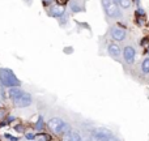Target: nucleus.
I'll return each mask as SVG.
<instances>
[{
	"instance_id": "nucleus-2",
	"label": "nucleus",
	"mask_w": 149,
	"mask_h": 141,
	"mask_svg": "<svg viewBox=\"0 0 149 141\" xmlns=\"http://www.w3.org/2000/svg\"><path fill=\"white\" fill-rule=\"evenodd\" d=\"M102 5L109 17L115 18L120 16V9H119V5L116 4L115 0H102Z\"/></svg>"
},
{
	"instance_id": "nucleus-14",
	"label": "nucleus",
	"mask_w": 149,
	"mask_h": 141,
	"mask_svg": "<svg viewBox=\"0 0 149 141\" xmlns=\"http://www.w3.org/2000/svg\"><path fill=\"white\" fill-rule=\"evenodd\" d=\"M71 141H82L80 133H77V132H72V133H71Z\"/></svg>"
},
{
	"instance_id": "nucleus-9",
	"label": "nucleus",
	"mask_w": 149,
	"mask_h": 141,
	"mask_svg": "<svg viewBox=\"0 0 149 141\" xmlns=\"http://www.w3.org/2000/svg\"><path fill=\"white\" fill-rule=\"evenodd\" d=\"M49 13L52 17H60L64 13V8L60 7V5H52V7H50Z\"/></svg>"
},
{
	"instance_id": "nucleus-15",
	"label": "nucleus",
	"mask_w": 149,
	"mask_h": 141,
	"mask_svg": "<svg viewBox=\"0 0 149 141\" xmlns=\"http://www.w3.org/2000/svg\"><path fill=\"white\" fill-rule=\"evenodd\" d=\"M4 136H5V139H8L9 141H18V139H17V137L12 136V135H9V133H5Z\"/></svg>"
},
{
	"instance_id": "nucleus-8",
	"label": "nucleus",
	"mask_w": 149,
	"mask_h": 141,
	"mask_svg": "<svg viewBox=\"0 0 149 141\" xmlns=\"http://www.w3.org/2000/svg\"><path fill=\"white\" fill-rule=\"evenodd\" d=\"M107 51H109V54H110V56H113V58H119L120 56V47H119L116 43H110L109 44Z\"/></svg>"
},
{
	"instance_id": "nucleus-4",
	"label": "nucleus",
	"mask_w": 149,
	"mask_h": 141,
	"mask_svg": "<svg viewBox=\"0 0 149 141\" xmlns=\"http://www.w3.org/2000/svg\"><path fill=\"white\" fill-rule=\"evenodd\" d=\"M111 139H114L113 132L106 128H97L93 131V140L94 141H111Z\"/></svg>"
},
{
	"instance_id": "nucleus-16",
	"label": "nucleus",
	"mask_w": 149,
	"mask_h": 141,
	"mask_svg": "<svg viewBox=\"0 0 149 141\" xmlns=\"http://www.w3.org/2000/svg\"><path fill=\"white\" fill-rule=\"evenodd\" d=\"M15 131H16V132H20V133H22V132H24V127L21 126V124H18V126L15 127Z\"/></svg>"
},
{
	"instance_id": "nucleus-13",
	"label": "nucleus",
	"mask_w": 149,
	"mask_h": 141,
	"mask_svg": "<svg viewBox=\"0 0 149 141\" xmlns=\"http://www.w3.org/2000/svg\"><path fill=\"white\" fill-rule=\"evenodd\" d=\"M36 129H38V131H42V129H43V118H42V116H39L38 120H37Z\"/></svg>"
},
{
	"instance_id": "nucleus-19",
	"label": "nucleus",
	"mask_w": 149,
	"mask_h": 141,
	"mask_svg": "<svg viewBox=\"0 0 149 141\" xmlns=\"http://www.w3.org/2000/svg\"><path fill=\"white\" fill-rule=\"evenodd\" d=\"M51 1H52V0H43L45 4H51Z\"/></svg>"
},
{
	"instance_id": "nucleus-12",
	"label": "nucleus",
	"mask_w": 149,
	"mask_h": 141,
	"mask_svg": "<svg viewBox=\"0 0 149 141\" xmlns=\"http://www.w3.org/2000/svg\"><path fill=\"white\" fill-rule=\"evenodd\" d=\"M116 4L120 5L123 9H127V8L131 7V0H115Z\"/></svg>"
},
{
	"instance_id": "nucleus-5",
	"label": "nucleus",
	"mask_w": 149,
	"mask_h": 141,
	"mask_svg": "<svg viewBox=\"0 0 149 141\" xmlns=\"http://www.w3.org/2000/svg\"><path fill=\"white\" fill-rule=\"evenodd\" d=\"M13 102H15V106H17V107H28V106L31 105L33 98H31V95L29 93H24L21 97H18Z\"/></svg>"
},
{
	"instance_id": "nucleus-10",
	"label": "nucleus",
	"mask_w": 149,
	"mask_h": 141,
	"mask_svg": "<svg viewBox=\"0 0 149 141\" xmlns=\"http://www.w3.org/2000/svg\"><path fill=\"white\" fill-rule=\"evenodd\" d=\"M24 93L25 92H22L21 88H9V90H8V95H9V98H12L13 101L17 99L18 97H21Z\"/></svg>"
},
{
	"instance_id": "nucleus-6",
	"label": "nucleus",
	"mask_w": 149,
	"mask_h": 141,
	"mask_svg": "<svg viewBox=\"0 0 149 141\" xmlns=\"http://www.w3.org/2000/svg\"><path fill=\"white\" fill-rule=\"evenodd\" d=\"M135 55H136V52H135V49L131 46H126L123 50V58L124 60H126V63H128V64H132V63L135 62Z\"/></svg>"
},
{
	"instance_id": "nucleus-1",
	"label": "nucleus",
	"mask_w": 149,
	"mask_h": 141,
	"mask_svg": "<svg viewBox=\"0 0 149 141\" xmlns=\"http://www.w3.org/2000/svg\"><path fill=\"white\" fill-rule=\"evenodd\" d=\"M0 82H1L3 86H7V88L20 86L18 78L15 76V73L12 71L7 69V68H0Z\"/></svg>"
},
{
	"instance_id": "nucleus-20",
	"label": "nucleus",
	"mask_w": 149,
	"mask_h": 141,
	"mask_svg": "<svg viewBox=\"0 0 149 141\" xmlns=\"http://www.w3.org/2000/svg\"><path fill=\"white\" fill-rule=\"evenodd\" d=\"M148 55H149V50H148Z\"/></svg>"
},
{
	"instance_id": "nucleus-17",
	"label": "nucleus",
	"mask_w": 149,
	"mask_h": 141,
	"mask_svg": "<svg viewBox=\"0 0 149 141\" xmlns=\"http://www.w3.org/2000/svg\"><path fill=\"white\" fill-rule=\"evenodd\" d=\"M25 137L28 140H34V139H36V135H34V133H25Z\"/></svg>"
},
{
	"instance_id": "nucleus-21",
	"label": "nucleus",
	"mask_w": 149,
	"mask_h": 141,
	"mask_svg": "<svg viewBox=\"0 0 149 141\" xmlns=\"http://www.w3.org/2000/svg\"><path fill=\"white\" fill-rule=\"evenodd\" d=\"M39 141H43V140H39Z\"/></svg>"
},
{
	"instance_id": "nucleus-18",
	"label": "nucleus",
	"mask_w": 149,
	"mask_h": 141,
	"mask_svg": "<svg viewBox=\"0 0 149 141\" xmlns=\"http://www.w3.org/2000/svg\"><path fill=\"white\" fill-rule=\"evenodd\" d=\"M4 114H5V111H4V110H0V119H3V116H4Z\"/></svg>"
},
{
	"instance_id": "nucleus-11",
	"label": "nucleus",
	"mask_w": 149,
	"mask_h": 141,
	"mask_svg": "<svg viewBox=\"0 0 149 141\" xmlns=\"http://www.w3.org/2000/svg\"><path fill=\"white\" fill-rule=\"evenodd\" d=\"M141 72L144 74H148L149 73V58H145L141 63Z\"/></svg>"
},
{
	"instance_id": "nucleus-7",
	"label": "nucleus",
	"mask_w": 149,
	"mask_h": 141,
	"mask_svg": "<svg viewBox=\"0 0 149 141\" xmlns=\"http://www.w3.org/2000/svg\"><path fill=\"white\" fill-rule=\"evenodd\" d=\"M110 34L114 41L120 42V41H123V39H126V30H123L122 28H113Z\"/></svg>"
},
{
	"instance_id": "nucleus-3",
	"label": "nucleus",
	"mask_w": 149,
	"mask_h": 141,
	"mask_svg": "<svg viewBox=\"0 0 149 141\" xmlns=\"http://www.w3.org/2000/svg\"><path fill=\"white\" fill-rule=\"evenodd\" d=\"M47 126H49L50 131H52L54 133H56V135L64 133L65 129H67V127H68L67 124L64 123V120H63V119H60V118H52V119H50Z\"/></svg>"
}]
</instances>
